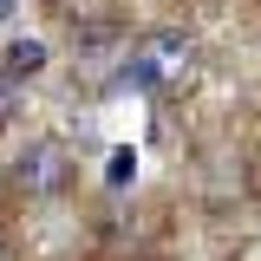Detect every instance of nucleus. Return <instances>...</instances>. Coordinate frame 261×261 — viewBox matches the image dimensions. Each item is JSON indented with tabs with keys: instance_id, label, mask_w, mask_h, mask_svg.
Here are the masks:
<instances>
[{
	"instance_id": "5",
	"label": "nucleus",
	"mask_w": 261,
	"mask_h": 261,
	"mask_svg": "<svg viewBox=\"0 0 261 261\" xmlns=\"http://www.w3.org/2000/svg\"><path fill=\"white\" fill-rule=\"evenodd\" d=\"M130 170H137V157H130V150H118V157H111V170H105V176H111V190H118V183H130Z\"/></svg>"
},
{
	"instance_id": "2",
	"label": "nucleus",
	"mask_w": 261,
	"mask_h": 261,
	"mask_svg": "<svg viewBox=\"0 0 261 261\" xmlns=\"http://www.w3.org/2000/svg\"><path fill=\"white\" fill-rule=\"evenodd\" d=\"M13 176H20V190H27V196H59V190H65V176H72L65 144H59V137H39V144H27V150H20V163H13Z\"/></svg>"
},
{
	"instance_id": "7",
	"label": "nucleus",
	"mask_w": 261,
	"mask_h": 261,
	"mask_svg": "<svg viewBox=\"0 0 261 261\" xmlns=\"http://www.w3.org/2000/svg\"><path fill=\"white\" fill-rule=\"evenodd\" d=\"M0 261H7V255H0Z\"/></svg>"
},
{
	"instance_id": "6",
	"label": "nucleus",
	"mask_w": 261,
	"mask_h": 261,
	"mask_svg": "<svg viewBox=\"0 0 261 261\" xmlns=\"http://www.w3.org/2000/svg\"><path fill=\"white\" fill-rule=\"evenodd\" d=\"M7 13H13V0H0V20H7Z\"/></svg>"
},
{
	"instance_id": "3",
	"label": "nucleus",
	"mask_w": 261,
	"mask_h": 261,
	"mask_svg": "<svg viewBox=\"0 0 261 261\" xmlns=\"http://www.w3.org/2000/svg\"><path fill=\"white\" fill-rule=\"evenodd\" d=\"M39 65H46V46H39V39H13L0 72H7V79H27V72H39Z\"/></svg>"
},
{
	"instance_id": "4",
	"label": "nucleus",
	"mask_w": 261,
	"mask_h": 261,
	"mask_svg": "<svg viewBox=\"0 0 261 261\" xmlns=\"http://www.w3.org/2000/svg\"><path fill=\"white\" fill-rule=\"evenodd\" d=\"M13 105H20V79H7V72H0V124L13 118Z\"/></svg>"
},
{
	"instance_id": "1",
	"label": "nucleus",
	"mask_w": 261,
	"mask_h": 261,
	"mask_svg": "<svg viewBox=\"0 0 261 261\" xmlns=\"http://www.w3.org/2000/svg\"><path fill=\"white\" fill-rule=\"evenodd\" d=\"M190 59H196V46H190V33L183 27H157V33H144L137 39V53H130L124 65H118V92H176L183 79H190Z\"/></svg>"
}]
</instances>
